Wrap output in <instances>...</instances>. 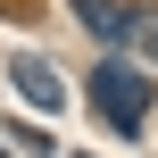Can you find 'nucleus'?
I'll list each match as a JSON object with an SVG mask.
<instances>
[{"label":"nucleus","mask_w":158,"mask_h":158,"mask_svg":"<svg viewBox=\"0 0 158 158\" xmlns=\"http://www.w3.org/2000/svg\"><path fill=\"white\" fill-rule=\"evenodd\" d=\"M83 92H92L100 125H117V133H142V125H150V108H158V83L142 75V67H125V58H100Z\"/></svg>","instance_id":"obj_1"},{"label":"nucleus","mask_w":158,"mask_h":158,"mask_svg":"<svg viewBox=\"0 0 158 158\" xmlns=\"http://www.w3.org/2000/svg\"><path fill=\"white\" fill-rule=\"evenodd\" d=\"M8 83H17L33 108H67V83H58V75H50V58H33V50H25V58H8Z\"/></svg>","instance_id":"obj_2"},{"label":"nucleus","mask_w":158,"mask_h":158,"mask_svg":"<svg viewBox=\"0 0 158 158\" xmlns=\"http://www.w3.org/2000/svg\"><path fill=\"white\" fill-rule=\"evenodd\" d=\"M75 17H83L100 42H133V17H142V8H117V0H75Z\"/></svg>","instance_id":"obj_3"},{"label":"nucleus","mask_w":158,"mask_h":158,"mask_svg":"<svg viewBox=\"0 0 158 158\" xmlns=\"http://www.w3.org/2000/svg\"><path fill=\"white\" fill-rule=\"evenodd\" d=\"M133 42H142V58H158V8H142V17H133Z\"/></svg>","instance_id":"obj_4"}]
</instances>
